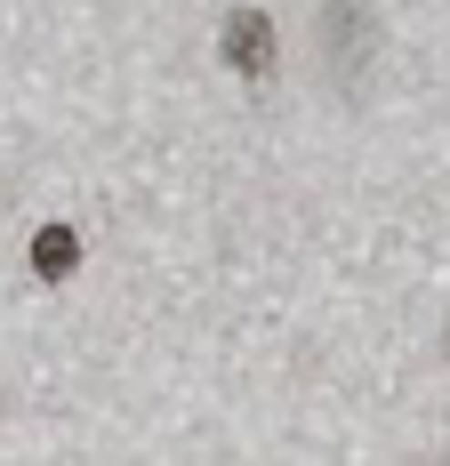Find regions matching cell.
I'll return each mask as SVG.
<instances>
[{
	"instance_id": "obj_1",
	"label": "cell",
	"mask_w": 450,
	"mask_h": 466,
	"mask_svg": "<svg viewBox=\"0 0 450 466\" xmlns=\"http://www.w3.org/2000/svg\"><path fill=\"white\" fill-rule=\"evenodd\" d=\"M225 65H233L241 81H266L273 73V25L258 8H233V16H225Z\"/></svg>"
},
{
	"instance_id": "obj_2",
	"label": "cell",
	"mask_w": 450,
	"mask_h": 466,
	"mask_svg": "<svg viewBox=\"0 0 450 466\" xmlns=\"http://www.w3.org/2000/svg\"><path fill=\"white\" fill-rule=\"evenodd\" d=\"M73 266H81V241H73L65 226L33 233V274H41V281H73Z\"/></svg>"
}]
</instances>
